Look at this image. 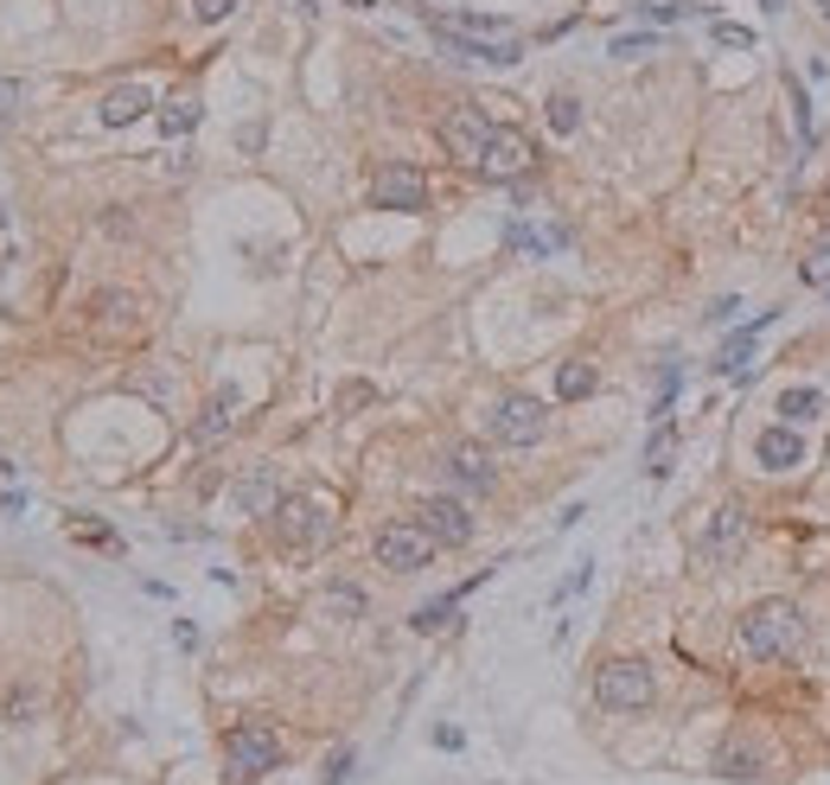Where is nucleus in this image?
Returning <instances> with one entry per match:
<instances>
[{
    "instance_id": "nucleus-1",
    "label": "nucleus",
    "mask_w": 830,
    "mask_h": 785,
    "mask_svg": "<svg viewBox=\"0 0 830 785\" xmlns=\"http://www.w3.org/2000/svg\"><path fill=\"white\" fill-rule=\"evenodd\" d=\"M798 638H805V613L793 600H760L741 613V651L748 658H786Z\"/></svg>"
},
{
    "instance_id": "nucleus-2",
    "label": "nucleus",
    "mask_w": 830,
    "mask_h": 785,
    "mask_svg": "<svg viewBox=\"0 0 830 785\" xmlns=\"http://www.w3.org/2000/svg\"><path fill=\"white\" fill-rule=\"evenodd\" d=\"M275 760H281V735L268 721H237L224 735L230 780H263V773H275Z\"/></svg>"
},
{
    "instance_id": "nucleus-3",
    "label": "nucleus",
    "mask_w": 830,
    "mask_h": 785,
    "mask_svg": "<svg viewBox=\"0 0 830 785\" xmlns=\"http://www.w3.org/2000/svg\"><path fill=\"white\" fill-rule=\"evenodd\" d=\"M595 696H601V709H645L652 696H658V683H652V665L639 658H613L595 671Z\"/></svg>"
},
{
    "instance_id": "nucleus-4",
    "label": "nucleus",
    "mask_w": 830,
    "mask_h": 785,
    "mask_svg": "<svg viewBox=\"0 0 830 785\" xmlns=\"http://www.w3.org/2000/svg\"><path fill=\"white\" fill-rule=\"evenodd\" d=\"M268 530H275L281 550H313V543L333 536V518H326V505H313V498H281V505L268 511Z\"/></svg>"
},
{
    "instance_id": "nucleus-5",
    "label": "nucleus",
    "mask_w": 830,
    "mask_h": 785,
    "mask_svg": "<svg viewBox=\"0 0 830 785\" xmlns=\"http://www.w3.org/2000/svg\"><path fill=\"white\" fill-rule=\"evenodd\" d=\"M492 441H505V448H537L543 441V428H550V409L537 403V396H498L486 415Z\"/></svg>"
},
{
    "instance_id": "nucleus-6",
    "label": "nucleus",
    "mask_w": 830,
    "mask_h": 785,
    "mask_svg": "<svg viewBox=\"0 0 830 785\" xmlns=\"http://www.w3.org/2000/svg\"><path fill=\"white\" fill-rule=\"evenodd\" d=\"M530 166H537V148H530V135H524V128H492L486 153H480V173L505 186V180H524Z\"/></svg>"
},
{
    "instance_id": "nucleus-7",
    "label": "nucleus",
    "mask_w": 830,
    "mask_h": 785,
    "mask_svg": "<svg viewBox=\"0 0 830 785\" xmlns=\"http://www.w3.org/2000/svg\"><path fill=\"white\" fill-rule=\"evenodd\" d=\"M428 556H435V536H428L422 523H390V530H378V562L383 568L415 575V568H428Z\"/></svg>"
},
{
    "instance_id": "nucleus-8",
    "label": "nucleus",
    "mask_w": 830,
    "mask_h": 785,
    "mask_svg": "<svg viewBox=\"0 0 830 785\" xmlns=\"http://www.w3.org/2000/svg\"><path fill=\"white\" fill-rule=\"evenodd\" d=\"M371 205L378 211H422L428 205V180L415 166H403V160H390V166H378V180H371Z\"/></svg>"
},
{
    "instance_id": "nucleus-9",
    "label": "nucleus",
    "mask_w": 830,
    "mask_h": 785,
    "mask_svg": "<svg viewBox=\"0 0 830 785\" xmlns=\"http://www.w3.org/2000/svg\"><path fill=\"white\" fill-rule=\"evenodd\" d=\"M741 550H748V505H735V498H728L716 518H710L703 543H696V556H703V562H716V568H722V562H735Z\"/></svg>"
},
{
    "instance_id": "nucleus-10",
    "label": "nucleus",
    "mask_w": 830,
    "mask_h": 785,
    "mask_svg": "<svg viewBox=\"0 0 830 785\" xmlns=\"http://www.w3.org/2000/svg\"><path fill=\"white\" fill-rule=\"evenodd\" d=\"M492 115H480V109H453L448 122H441V148L460 160V166H473L480 173V153H486V141H492Z\"/></svg>"
},
{
    "instance_id": "nucleus-11",
    "label": "nucleus",
    "mask_w": 830,
    "mask_h": 785,
    "mask_svg": "<svg viewBox=\"0 0 830 785\" xmlns=\"http://www.w3.org/2000/svg\"><path fill=\"white\" fill-rule=\"evenodd\" d=\"M415 523L435 536V543H448V550H460V543H473V511L460 505V498H428L422 511H415Z\"/></svg>"
},
{
    "instance_id": "nucleus-12",
    "label": "nucleus",
    "mask_w": 830,
    "mask_h": 785,
    "mask_svg": "<svg viewBox=\"0 0 830 785\" xmlns=\"http://www.w3.org/2000/svg\"><path fill=\"white\" fill-rule=\"evenodd\" d=\"M90 313H96V320H90V333L96 338H128V333H141V300L135 295H96L90 300Z\"/></svg>"
},
{
    "instance_id": "nucleus-13",
    "label": "nucleus",
    "mask_w": 830,
    "mask_h": 785,
    "mask_svg": "<svg viewBox=\"0 0 830 785\" xmlns=\"http://www.w3.org/2000/svg\"><path fill=\"white\" fill-rule=\"evenodd\" d=\"M754 460L766 466V473H793L798 460H805V441H798V428H793V422L766 428V435L754 441Z\"/></svg>"
},
{
    "instance_id": "nucleus-14",
    "label": "nucleus",
    "mask_w": 830,
    "mask_h": 785,
    "mask_svg": "<svg viewBox=\"0 0 830 785\" xmlns=\"http://www.w3.org/2000/svg\"><path fill=\"white\" fill-rule=\"evenodd\" d=\"M716 773L722 780H760V773H766V748L748 741V735H728L722 753H716Z\"/></svg>"
},
{
    "instance_id": "nucleus-15",
    "label": "nucleus",
    "mask_w": 830,
    "mask_h": 785,
    "mask_svg": "<svg viewBox=\"0 0 830 785\" xmlns=\"http://www.w3.org/2000/svg\"><path fill=\"white\" fill-rule=\"evenodd\" d=\"M448 473H453L466 492H492V480H498V473H492V453L480 448V441H460V448H448Z\"/></svg>"
},
{
    "instance_id": "nucleus-16",
    "label": "nucleus",
    "mask_w": 830,
    "mask_h": 785,
    "mask_svg": "<svg viewBox=\"0 0 830 785\" xmlns=\"http://www.w3.org/2000/svg\"><path fill=\"white\" fill-rule=\"evenodd\" d=\"M237 409H243V403H237V390H218V396L205 403V415L192 422V441H198V448H211V441H224L230 428H237Z\"/></svg>"
},
{
    "instance_id": "nucleus-17",
    "label": "nucleus",
    "mask_w": 830,
    "mask_h": 785,
    "mask_svg": "<svg viewBox=\"0 0 830 785\" xmlns=\"http://www.w3.org/2000/svg\"><path fill=\"white\" fill-rule=\"evenodd\" d=\"M281 505V492H275V466H250L243 480H237V511H250V518H268Z\"/></svg>"
},
{
    "instance_id": "nucleus-18",
    "label": "nucleus",
    "mask_w": 830,
    "mask_h": 785,
    "mask_svg": "<svg viewBox=\"0 0 830 785\" xmlns=\"http://www.w3.org/2000/svg\"><path fill=\"white\" fill-rule=\"evenodd\" d=\"M148 109H153V96L141 90V83H122V90L103 96V122H109V128H128V122H141Z\"/></svg>"
},
{
    "instance_id": "nucleus-19",
    "label": "nucleus",
    "mask_w": 830,
    "mask_h": 785,
    "mask_svg": "<svg viewBox=\"0 0 830 785\" xmlns=\"http://www.w3.org/2000/svg\"><path fill=\"white\" fill-rule=\"evenodd\" d=\"M766 320H773V313H760V320H754L741 338H728V351H722V365H716L722 377H754V333L766 326Z\"/></svg>"
},
{
    "instance_id": "nucleus-20",
    "label": "nucleus",
    "mask_w": 830,
    "mask_h": 785,
    "mask_svg": "<svg viewBox=\"0 0 830 785\" xmlns=\"http://www.w3.org/2000/svg\"><path fill=\"white\" fill-rule=\"evenodd\" d=\"M198 128V96H166L160 103V135L173 141V135H192Z\"/></svg>"
},
{
    "instance_id": "nucleus-21",
    "label": "nucleus",
    "mask_w": 830,
    "mask_h": 785,
    "mask_svg": "<svg viewBox=\"0 0 830 785\" xmlns=\"http://www.w3.org/2000/svg\"><path fill=\"white\" fill-rule=\"evenodd\" d=\"M671 453H678V428H671V422H658V435H652V448H645V473H652V480H665V473H671Z\"/></svg>"
},
{
    "instance_id": "nucleus-22",
    "label": "nucleus",
    "mask_w": 830,
    "mask_h": 785,
    "mask_svg": "<svg viewBox=\"0 0 830 785\" xmlns=\"http://www.w3.org/2000/svg\"><path fill=\"white\" fill-rule=\"evenodd\" d=\"M556 396H563V403L595 396V365H581V358H575V365H563V371H556Z\"/></svg>"
},
{
    "instance_id": "nucleus-23",
    "label": "nucleus",
    "mask_w": 830,
    "mask_h": 785,
    "mask_svg": "<svg viewBox=\"0 0 830 785\" xmlns=\"http://www.w3.org/2000/svg\"><path fill=\"white\" fill-rule=\"evenodd\" d=\"M825 409V396H818V390H786V396H780V415H786V422H805V415H818Z\"/></svg>"
},
{
    "instance_id": "nucleus-24",
    "label": "nucleus",
    "mask_w": 830,
    "mask_h": 785,
    "mask_svg": "<svg viewBox=\"0 0 830 785\" xmlns=\"http://www.w3.org/2000/svg\"><path fill=\"white\" fill-rule=\"evenodd\" d=\"M448 620H453V594H448V600H428V607H415L410 626H415V633H441Z\"/></svg>"
},
{
    "instance_id": "nucleus-25",
    "label": "nucleus",
    "mask_w": 830,
    "mask_h": 785,
    "mask_svg": "<svg viewBox=\"0 0 830 785\" xmlns=\"http://www.w3.org/2000/svg\"><path fill=\"white\" fill-rule=\"evenodd\" d=\"M550 128H556V135H575V128H581V103H575V96H550Z\"/></svg>"
},
{
    "instance_id": "nucleus-26",
    "label": "nucleus",
    "mask_w": 830,
    "mask_h": 785,
    "mask_svg": "<svg viewBox=\"0 0 830 785\" xmlns=\"http://www.w3.org/2000/svg\"><path fill=\"white\" fill-rule=\"evenodd\" d=\"M326 613H339V620H358V613H365V594H358V588H326Z\"/></svg>"
},
{
    "instance_id": "nucleus-27",
    "label": "nucleus",
    "mask_w": 830,
    "mask_h": 785,
    "mask_svg": "<svg viewBox=\"0 0 830 785\" xmlns=\"http://www.w3.org/2000/svg\"><path fill=\"white\" fill-rule=\"evenodd\" d=\"M798 275H805V281H811V288H830V243H818V250H811V256L798 262Z\"/></svg>"
},
{
    "instance_id": "nucleus-28",
    "label": "nucleus",
    "mask_w": 830,
    "mask_h": 785,
    "mask_svg": "<svg viewBox=\"0 0 830 785\" xmlns=\"http://www.w3.org/2000/svg\"><path fill=\"white\" fill-rule=\"evenodd\" d=\"M20 109H26V83H20V77H0V122L20 115Z\"/></svg>"
},
{
    "instance_id": "nucleus-29",
    "label": "nucleus",
    "mask_w": 830,
    "mask_h": 785,
    "mask_svg": "<svg viewBox=\"0 0 830 785\" xmlns=\"http://www.w3.org/2000/svg\"><path fill=\"white\" fill-rule=\"evenodd\" d=\"M716 45H728V51H754V33H748V26H728V20H722V26H716Z\"/></svg>"
},
{
    "instance_id": "nucleus-30",
    "label": "nucleus",
    "mask_w": 830,
    "mask_h": 785,
    "mask_svg": "<svg viewBox=\"0 0 830 785\" xmlns=\"http://www.w3.org/2000/svg\"><path fill=\"white\" fill-rule=\"evenodd\" d=\"M230 7H237V0H192V13H198L205 26H218V20H230Z\"/></svg>"
},
{
    "instance_id": "nucleus-31",
    "label": "nucleus",
    "mask_w": 830,
    "mask_h": 785,
    "mask_svg": "<svg viewBox=\"0 0 830 785\" xmlns=\"http://www.w3.org/2000/svg\"><path fill=\"white\" fill-rule=\"evenodd\" d=\"M33 709H38V696H33V690H13V696H7V721H26Z\"/></svg>"
},
{
    "instance_id": "nucleus-32",
    "label": "nucleus",
    "mask_w": 830,
    "mask_h": 785,
    "mask_svg": "<svg viewBox=\"0 0 830 785\" xmlns=\"http://www.w3.org/2000/svg\"><path fill=\"white\" fill-rule=\"evenodd\" d=\"M639 51H652V33H626V38H613V58H639Z\"/></svg>"
},
{
    "instance_id": "nucleus-33",
    "label": "nucleus",
    "mask_w": 830,
    "mask_h": 785,
    "mask_svg": "<svg viewBox=\"0 0 830 785\" xmlns=\"http://www.w3.org/2000/svg\"><path fill=\"white\" fill-rule=\"evenodd\" d=\"M339 780H351V753H333V760H326V785H339Z\"/></svg>"
},
{
    "instance_id": "nucleus-34",
    "label": "nucleus",
    "mask_w": 830,
    "mask_h": 785,
    "mask_svg": "<svg viewBox=\"0 0 830 785\" xmlns=\"http://www.w3.org/2000/svg\"><path fill=\"white\" fill-rule=\"evenodd\" d=\"M0 268H7V211H0Z\"/></svg>"
},
{
    "instance_id": "nucleus-35",
    "label": "nucleus",
    "mask_w": 830,
    "mask_h": 785,
    "mask_svg": "<svg viewBox=\"0 0 830 785\" xmlns=\"http://www.w3.org/2000/svg\"><path fill=\"white\" fill-rule=\"evenodd\" d=\"M345 7H378V0H345Z\"/></svg>"
},
{
    "instance_id": "nucleus-36",
    "label": "nucleus",
    "mask_w": 830,
    "mask_h": 785,
    "mask_svg": "<svg viewBox=\"0 0 830 785\" xmlns=\"http://www.w3.org/2000/svg\"><path fill=\"white\" fill-rule=\"evenodd\" d=\"M818 13H825V20H830V0H818Z\"/></svg>"
}]
</instances>
